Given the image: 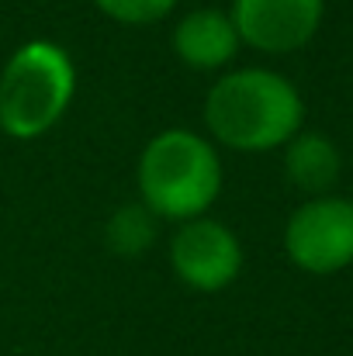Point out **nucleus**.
<instances>
[{
  "label": "nucleus",
  "instance_id": "1a4fd4ad",
  "mask_svg": "<svg viewBox=\"0 0 353 356\" xmlns=\"http://www.w3.org/2000/svg\"><path fill=\"white\" fill-rule=\"evenodd\" d=\"M156 222L159 218L142 201L139 204H125V208H118L111 215L104 238H108L111 252H118V256H142L156 242Z\"/></svg>",
  "mask_w": 353,
  "mask_h": 356
},
{
  "label": "nucleus",
  "instance_id": "20e7f679",
  "mask_svg": "<svg viewBox=\"0 0 353 356\" xmlns=\"http://www.w3.org/2000/svg\"><path fill=\"white\" fill-rule=\"evenodd\" d=\"M288 259L305 273H336L353 263V201L347 197H312L305 201L284 229Z\"/></svg>",
  "mask_w": 353,
  "mask_h": 356
},
{
  "label": "nucleus",
  "instance_id": "423d86ee",
  "mask_svg": "<svg viewBox=\"0 0 353 356\" xmlns=\"http://www.w3.org/2000/svg\"><path fill=\"white\" fill-rule=\"evenodd\" d=\"M229 14L242 45L260 52H295L315 38L326 0H233Z\"/></svg>",
  "mask_w": 353,
  "mask_h": 356
},
{
  "label": "nucleus",
  "instance_id": "f257e3e1",
  "mask_svg": "<svg viewBox=\"0 0 353 356\" xmlns=\"http://www.w3.org/2000/svg\"><path fill=\"white\" fill-rule=\"evenodd\" d=\"M305 118L295 83L274 70L246 66L226 73L205 97V124L212 138L235 152H270L288 145Z\"/></svg>",
  "mask_w": 353,
  "mask_h": 356
},
{
  "label": "nucleus",
  "instance_id": "0eeeda50",
  "mask_svg": "<svg viewBox=\"0 0 353 356\" xmlns=\"http://www.w3.org/2000/svg\"><path fill=\"white\" fill-rule=\"evenodd\" d=\"M239 31L229 10L219 7H198L191 14H184L173 28V52L184 66L201 70V73H215L226 70L239 56Z\"/></svg>",
  "mask_w": 353,
  "mask_h": 356
},
{
  "label": "nucleus",
  "instance_id": "9b49d317",
  "mask_svg": "<svg viewBox=\"0 0 353 356\" xmlns=\"http://www.w3.org/2000/svg\"><path fill=\"white\" fill-rule=\"evenodd\" d=\"M350 201H353V197H350Z\"/></svg>",
  "mask_w": 353,
  "mask_h": 356
},
{
  "label": "nucleus",
  "instance_id": "9d476101",
  "mask_svg": "<svg viewBox=\"0 0 353 356\" xmlns=\"http://www.w3.org/2000/svg\"><path fill=\"white\" fill-rule=\"evenodd\" d=\"M101 14L118 24H156L163 21L180 0H94Z\"/></svg>",
  "mask_w": 353,
  "mask_h": 356
},
{
  "label": "nucleus",
  "instance_id": "f03ea898",
  "mask_svg": "<svg viewBox=\"0 0 353 356\" xmlns=\"http://www.w3.org/2000/svg\"><path fill=\"white\" fill-rule=\"evenodd\" d=\"M139 197L166 222L201 218L222 194L219 149L187 128H166L152 135L139 156Z\"/></svg>",
  "mask_w": 353,
  "mask_h": 356
},
{
  "label": "nucleus",
  "instance_id": "7ed1b4c3",
  "mask_svg": "<svg viewBox=\"0 0 353 356\" xmlns=\"http://www.w3.org/2000/svg\"><path fill=\"white\" fill-rule=\"evenodd\" d=\"M73 97V56L49 38H31L14 49L0 73V128L10 138L31 142L63 121Z\"/></svg>",
  "mask_w": 353,
  "mask_h": 356
},
{
  "label": "nucleus",
  "instance_id": "6e6552de",
  "mask_svg": "<svg viewBox=\"0 0 353 356\" xmlns=\"http://www.w3.org/2000/svg\"><path fill=\"white\" fill-rule=\"evenodd\" d=\"M284 170H288V180L298 191H305L312 197H322L340 180V152L326 135L298 131L284 145Z\"/></svg>",
  "mask_w": 353,
  "mask_h": 356
},
{
  "label": "nucleus",
  "instance_id": "39448f33",
  "mask_svg": "<svg viewBox=\"0 0 353 356\" xmlns=\"http://www.w3.org/2000/svg\"><path fill=\"white\" fill-rule=\"evenodd\" d=\"M170 263L173 273L201 294H215L235 284L242 273V245L229 225L215 218H191L170 238Z\"/></svg>",
  "mask_w": 353,
  "mask_h": 356
}]
</instances>
